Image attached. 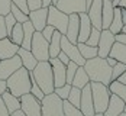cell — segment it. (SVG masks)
Segmentation results:
<instances>
[{"mask_svg": "<svg viewBox=\"0 0 126 116\" xmlns=\"http://www.w3.org/2000/svg\"><path fill=\"white\" fill-rule=\"evenodd\" d=\"M86 73L90 77V81L101 83L104 86H109L112 81V67L107 64L106 58L94 57L91 60H87L83 65Z\"/></svg>", "mask_w": 126, "mask_h": 116, "instance_id": "cell-1", "label": "cell"}, {"mask_svg": "<svg viewBox=\"0 0 126 116\" xmlns=\"http://www.w3.org/2000/svg\"><path fill=\"white\" fill-rule=\"evenodd\" d=\"M6 84L7 91L16 97H22L26 93H31V73L25 67H20L6 80Z\"/></svg>", "mask_w": 126, "mask_h": 116, "instance_id": "cell-2", "label": "cell"}, {"mask_svg": "<svg viewBox=\"0 0 126 116\" xmlns=\"http://www.w3.org/2000/svg\"><path fill=\"white\" fill-rule=\"evenodd\" d=\"M31 74L35 78L36 84L41 87V90L44 91V94L54 93L55 86H54L52 67H51L49 61H38L36 67L33 68V71H31Z\"/></svg>", "mask_w": 126, "mask_h": 116, "instance_id": "cell-3", "label": "cell"}, {"mask_svg": "<svg viewBox=\"0 0 126 116\" xmlns=\"http://www.w3.org/2000/svg\"><path fill=\"white\" fill-rule=\"evenodd\" d=\"M90 87H91L94 112L96 113H103L107 109V104H109L112 93H110L107 86H104L101 83H96V81H90Z\"/></svg>", "mask_w": 126, "mask_h": 116, "instance_id": "cell-4", "label": "cell"}, {"mask_svg": "<svg viewBox=\"0 0 126 116\" xmlns=\"http://www.w3.org/2000/svg\"><path fill=\"white\" fill-rule=\"evenodd\" d=\"M42 116H65L64 115V100L60 99L55 93L45 94L41 100Z\"/></svg>", "mask_w": 126, "mask_h": 116, "instance_id": "cell-5", "label": "cell"}, {"mask_svg": "<svg viewBox=\"0 0 126 116\" xmlns=\"http://www.w3.org/2000/svg\"><path fill=\"white\" fill-rule=\"evenodd\" d=\"M31 52L38 61H48L49 60V42L42 36V33L35 31L32 44H31Z\"/></svg>", "mask_w": 126, "mask_h": 116, "instance_id": "cell-6", "label": "cell"}, {"mask_svg": "<svg viewBox=\"0 0 126 116\" xmlns=\"http://www.w3.org/2000/svg\"><path fill=\"white\" fill-rule=\"evenodd\" d=\"M47 23L55 28V31L61 32L63 35H65L67 32V26H68V15H65L64 12L58 10L55 6H49L48 7V19Z\"/></svg>", "mask_w": 126, "mask_h": 116, "instance_id": "cell-7", "label": "cell"}, {"mask_svg": "<svg viewBox=\"0 0 126 116\" xmlns=\"http://www.w3.org/2000/svg\"><path fill=\"white\" fill-rule=\"evenodd\" d=\"M20 99V110L26 116H42L41 112V100H38L33 94L26 93Z\"/></svg>", "mask_w": 126, "mask_h": 116, "instance_id": "cell-8", "label": "cell"}, {"mask_svg": "<svg viewBox=\"0 0 126 116\" xmlns=\"http://www.w3.org/2000/svg\"><path fill=\"white\" fill-rule=\"evenodd\" d=\"M58 10L64 12L65 15H73V13H87L86 7V0H58L57 6Z\"/></svg>", "mask_w": 126, "mask_h": 116, "instance_id": "cell-9", "label": "cell"}, {"mask_svg": "<svg viewBox=\"0 0 126 116\" xmlns=\"http://www.w3.org/2000/svg\"><path fill=\"white\" fill-rule=\"evenodd\" d=\"M61 51L65 52L67 55H68V58H70V61H73V63H76L77 65H84L86 64V60L81 57V54L78 51V48H77V44H73V42H70L65 35L61 36Z\"/></svg>", "mask_w": 126, "mask_h": 116, "instance_id": "cell-10", "label": "cell"}, {"mask_svg": "<svg viewBox=\"0 0 126 116\" xmlns=\"http://www.w3.org/2000/svg\"><path fill=\"white\" fill-rule=\"evenodd\" d=\"M20 67H22V60H20V57L17 54L12 58L1 60L0 61V80H7Z\"/></svg>", "mask_w": 126, "mask_h": 116, "instance_id": "cell-11", "label": "cell"}, {"mask_svg": "<svg viewBox=\"0 0 126 116\" xmlns=\"http://www.w3.org/2000/svg\"><path fill=\"white\" fill-rule=\"evenodd\" d=\"M114 42H116V39H114L113 33H112L109 29H101L100 41H99V44H97V50H99L97 57H100V58H107Z\"/></svg>", "mask_w": 126, "mask_h": 116, "instance_id": "cell-12", "label": "cell"}, {"mask_svg": "<svg viewBox=\"0 0 126 116\" xmlns=\"http://www.w3.org/2000/svg\"><path fill=\"white\" fill-rule=\"evenodd\" d=\"M51 67H52V76H54V86L61 87L67 84V65H64L58 58H49Z\"/></svg>", "mask_w": 126, "mask_h": 116, "instance_id": "cell-13", "label": "cell"}, {"mask_svg": "<svg viewBox=\"0 0 126 116\" xmlns=\"http://www.w3.org/2000/svg\"><path fill=\"white\" fill-rule=\"evenodd\" d=\"M80 110L84 116H94V104H93V96H91V87L87 84L81 89V100H80Z\"/></svg>", "mask_w": 126, "mask_h": 116, "instance_id": "cell-14", "label": "cell"}, {"mask_svg": "<svg viewBox=\"0 0 126 116\" xmlns=\"http://www.w3.org/2000/svg\"><path fill=\"white\" fill-rule=\"evenodd\" d=\"M47 19H48V7H39L36 10H31L29 12V20L33 25L35 31H38V32H41L45 26L48 25Z\"/></svg>", "mask_w": 126, "mask_h": 116, "instance_id": "cell-15", "label": "cell"}, {"mask_svg": "<svg viewBox=\"0 0 126 116\" xmlns=\"http://www.w3.org/2000/svg\"><path fill=\"white\" fill-rule=\"evenodd\" d=\"M78 32H80V16H78V13L68 15V26H67V32H65L67 39L73 44H77Z\"/></svg>", "mask_w": 126, "mask_h": 116, "instance_id": "cell-16", "label": "cell"}, {"mask_svg": "<svg viewBox=\"0 0 126 116\" xmlns=\"http://www.w3.org/2000/svg\"><path fill=\"white\" fill-rule=\"evenodd\" d=\"M101 10H103V0H93L91 6L88 7L87 15L93 28H97L101 31Z\"/></svg>", "mask_w": 126, "mask_h": 116, "instance_id": "cell-17", "label": "cell"}, {"mask_svg": "<svg viewBox=\"0 0 126 116\" xmlns=\"http://www.w3.org/2000/svg\"><path fill=\"white\" fill-rule=\"evenodd\" d=\"M19 45H16V44H13L10 38H3L0 39V61L1 60H7V58H12L15 57L17 51H19Z\"/></svg>", "mask_w": 126, "mask_h": 116, "instance_id": "cell-18", "label": "cell"}, {"mask_svg": "<svg viewBox=\"0 0 126 116\" xmlns=\"http://www.w3.org/2000/svg\"><path fill=\"white\" fill-rule=\"evenodd\" d=\"M125 106H126L125 102L119 96L110 94V100H109V104H107V109L103 112V115L104 116H119L123 112Z\"/></svg>", "mask_w": 126, "mask_h": 116, "instance_id": "cell-19", "label": "cell"}, {"mask_svg": "<svg viewBox=\"0 0 126 116\" xmlns=\"http://www.w3.org/2000/svg\"><path fill=\"white\" fill-rule=\"evenodd\" d=\"M114 6L112 0H103V10H101V29H109L113 20Z\"/></svg>", "mask_w": 126, "mask_h": 116, "instance_id": "cell-20", "label": "cell"}, {"mask_svg": "<svg viewBox=\"0 0 126 116\" xmlns=\"http://www.w3.org/2000/svg\"><path fill=\"white\" fill-rule=\"evenodd\" d=\"M80 32H78V41L77 42H86L87 38L90 36V32H91V22H90V17H88L87 13H80Z\"/></svg>", "mask_w": 126, "mask_h": 116, "instance_id": "cell-21", "label": "cell"}, {"mask_svg": "<svg viewBox=\"0 0 126 116\" xmlns=\"http://www.w3.org/2000/svg\"><path fill=\"white\" fill-rule=\"evenodd\" d=\"M17 55H19V57H20V60H22V67H25L29 73H31V71H33V68H35L36 64H38V60L33 57V54L29 51V50L19 48Z\"/></svg>", "mask_w": 126, "mask_h": 116, "instance_id": "cell-22", "label": "cell"}, {"mask_svg": "<svg viewBox=\"0 0 126 116\" xmlns=\"http://www.w3.org/2000/svg\"><path fill=\"white\" fill-rule=\"evenodd\" d=\"M1 99H3V102H4V104H6V109H7L9 115H13L16 110L20 109V99L16 97V96H13L10 91L6 90L3 94H1Z\"/></svg>", "mask_w": 126, "mask_h": 116, "instance_id": "cell-23", "label": "cell"}, {"mask_svg": "<svg viewBox=\"0 0 126 116\" xmlns=\"http://www.w3.org/2000/svg\"><path fill=\"white\" fill-rule=\"evenodd\" d=\"M22 26H23V41L20 44V48L31 51V44H32V38H33V33H35V28L31 23V20L22 23Z\"/></svg>", "mask_w": 126, "mask_h": 116, "instance_id": "cell-24", "label": "cell"}, {"mask_svg": "<svg viewBox=\"0 0 126 116\" xmlns=\"http://www.w3.org/2000/svg\"><path fill=\"white\" fill-rule=\"evenodd\" d=\"M87 84H90V77H88V74L86 73L84 67L81 65V67L77 68V73H76V76H74V78H73L71 86L73 87H77V89H83Z\"/></svg>", "mask_w": 126, "mask_h": 116, "instance_id": "cell-25", "label": "cell"}, {"mask_svg": "<svg viewBox=\"0 0 126 116\" xmlns=\"http://www.w3.org/2000/svg\"><path fill=\"white\" fill-rule=\"evenodd\" d=\"M109 57L114 58L117 63L126 64V45L120 44V42H114L113 47H112V50H110Z\"/></svg>", "mask_w": 126, "mask_h": 116, "instance_id": "cell-26", "label": "cell"}, {"mask_svg": "<svg viewBox=\"0 0 126 116\" xmlns=\"http://www.w3.org/2000/svg\"><path fill=\"white\" fill-rule=\"evenodd\" d=\"M61 36L63 33L55 31L52 38L49 41V58H57L58 54L61 52Z\"/></svg>", "mask_w": 126, "mask_h": 116, "instance_id": "cell-27", "label": "cell"}, {"mask_svg": "<svg viewBox=\"0 0 126 116\" xmlns=\"http://www.w3.org/2000/svg\"><path fill=\"white\" fill-rule=\"evenodd\" d=\"M122 28H123V20H122V9L117 6L114 7V15H113V20L109 26V31L113 33V35H117L122 32Z\"/></svg>", "mask_w": 126, "mask_h": 116, "instance_id": "cell-28", "label": "cell"}, {"mask_svg": "<svg viewBox=\"0 0 126 116\" xmlns=\"http://www.w3.org/2000/svg\"><path fill=\"white\" fill-rule=\"evenodd\" d=\"M77 48H78L81 57H83L86 61L94 58V57H97V54H99L97 47H90V45H87L86 42H77Z\"/></svg>", "mask_w": 126, "mask_h": 116, "instance_id": "cell-29", "label": "cell"}, {"mask_svg": "<svg viewBox=\"0 0 126 116\" xmlns=\"http://www.w3.org/2000/svg\"><path fill=\"white\" fill-rule=\"evenodd\" d=\"M109 87V90L112 94H116V96H119L126 104V86L125 84H122V83H119L117 80H112L110 81V84L107 86Z\"/></svg>", "mask_w": 126, "mask_h": 116, "instance_id": "cell-30", "label": "cell"}, {"mask_svg": "<svg viewBox=\"0 0 126 116\" xmlns=\"http://www.w3.org/2000/svg\"><path fill=\"white\" fill-rule=\"evenodd\" d=\"M10 41H12L13 44H16V45H19L20 47V44H22V41H23V26L22 23H16V25L13 26L12 29V33H10Z\"/></svg>", "mask_w": 126, "mask_h": 116, "instance_id": "cell-31", "label": "cell"}, {"mask_svg": "<svg viewBox=\"0 0 126 116\" xmlns=\"http://www.w3.org/2000/svg\"><path fill=\"white\" fill-rule=\"evenodd\" d=\"M73 106H76L80 109V100H81V89H77V87H73L71 86V90H70V94H68V99H67Z\"/></svg>", "mask_w": 126, "mask_h": 116, "instance_id": "cell-32", "label": "cell"}, {"mask_svg": "<svg viewBox=\"0 0 126 116\" xmlns=\"http://www.w3.org/2000/svg\"><path fill=\"white\" fill-rule=\"evenodd\" d=\"M10 13L13 15V17L16 19V22H19V23H25V22L29 20V15L23 13L17 6H15L13 3H12V7H10Z\"/></svg>", "mask_w": 126, "mask_h": 116, "instance_id": "cell-33", "label": "cell"}, {"mask_svg": "<svg viewBox=\"0 0 126 116\" xmlns=\"http://www.w3.org/2000/svg\"><path fill=\"white\" fill-rule=\"evenodd\" d=\"M64 115L65 116H84V113L70 103L68 100H64Z\"/></svg>", "mask_w": 126, "mask_h": 116, "instance_id": "cell-34", "label": "cell"}, {"mask_svg": "<svg viewBox=\"0 0 126 116\" xmlns=\"http://www.w3.org/2000/svg\"><path fill=\"white\" fill-rule=\"evenodd\" d=\"M100 33H101L100 29H97V28H91L90 36L87 38L86 44L90 45V47H97V44H99V41H100Z\"/></svg>", "mask_w": 126, "mask_h": 116, "instance_id": "cell-35", "label": "cell"}, {"mask_svg": "<svg viewBox=\"0 0 126 116\" xmlns=\"http://www.w3.org/2000/svg\"><path fill=\"white\" fill-rule=\"evenodd\" d=\"M31 94H33L38 100H42L45 97L44 91L41 90V87L36 84V81H35V78L32 77V74H31Z\"/></svg>", "mask_w": 126, "mask_h": 116, "instance_id": "cell-36", "label": "cell"}, {"mask_svg": "<svg viewBox=\"0 0 126 116\" xmlns=\"http://www.w3.org/2000/svg\"><path fill=\"white\" fill-rule=\"evenodd\" d=\"M70 90H71V84H64L61 87H55L54 93H55L60 99L67 100V99H68V94H70Z\"/></svg>", "mask_w": 126, "mask_h": 116, "instance_id": "cell-37", "label": "cell"}, {"mask_svg": "<svg viewBox=\"0 0 126 116\" xmlns=\"http://www.w3.org/2000/svg\"><path fill=\"white\" fill-rule=\"evenodd\" d=\"M78 67H80V65H77L76 63H73V61L68 63V65H67V84H71V83H73V78L76 76Z\"/></svg>", "mask_w": 126, "mask_h": 116, "instance_id": "cell-38", "label": "cell"}, {"mask_svg": "<svg viewBox=\"0 0 126 116\" xmlns=\"http://www.w3.org/2000/svg\"><path fill=\"white\" fill-rule=\"evenodd\" d=\"M4 23H6V32H7V38H9V36H10V33H12L13 26L16 25L17 22H16V19L13 17L12 13H9V15H6V16H4Z\"/></svg>", "mask_w": 126, "mask_h": 116, "instance_id": "cell-39", "label": "cell"}, {"mask_svg": "<svg viewBox=\"0 0 126 116\" xmlns=\"http://www.w3.org/2000/svg\"><path fill=\"white\" fill-rule=\"evenodd\" d=\"M126 71V64L123 63H116L113 68H112V80H117V77H120L122 73Z\"/></svg>", "mask_w": 126, "mask_h": 116, "instance_id": "cell-40", "label": "cell"}, {"mask_svg": "<svg viewBox=\"0 0 126 116\" xmlns=\"http://www.w3.org/2000/svg\"><path fill=\"white\" fill-rule=\"evenodd\" d=\"M12 0H0V16H6L10 13Z\"/></svg>", "mask_w": 126, "mask_h": 116, "instance_id": "cell-41", "label": "cell"}, {"mask_svg": "<svg viewBox=\"0 0 126 116\" xmlns=\"http://www.w3.org/2000/svg\"><path fill=\"white\" fill-rule=\"evenodd\" d=\"M54 32H55V28L54 26H51V25H47L42 31H41V33H42V36L47 39L48 42L51 41V38H52V35H54Z\"/></svg>", "mask_w": 126, "mask_h": 116, "instance_id": "cell-42", "label": "cell"}, {"mask_svg": "<svg viewBox=\"0 0 126 116\" xmlns=\"http://www.w3.org/2000/svg\"><path fill=\"white\" fill-rule=\"evenodd\" d=\"M12 3L15 4V6H17L23 13L29 15L31 10H29V7H28V0H12Z\"/></svg>", "mask_w": 126, "mask_h": 116, "instance_id": "cell-43", "label": "cell"}, {"mask_svg": "<svg viewBox=\"0 0 126 116\" xmlns=\"http://www.w3.org/2000/svg\"><path fill=\"white\" fill-rule=\"evenodd\" d=\"M28 7H29V10H36L39 7H42V1L41 0H28Z\"/></svg>", "mask_w": 126, "mask_h": 116, "instance_id": "cell-44", "label": "cell"}, {"mask_svg": "<svg viewBox=\"0 0 126 116\" xmlns=\"http://www.w3.org/2000/svg\"><path fill=\"white\" fill-rule=\"evenodd\" d=\"M7 32H6V23H4V16H0V39L6 38Z\"/></svg>", "mask_w": 126, "mask_h": 116, "instance_id": "cell-45", "label": "cell"}, {"mask_svg": "<svg viewBox=\"0 0 126 116\" xmlns=\"http://www.w3.org/2000/svg\"><path fill=\"white\" fill-rule=\"evenodd\" d=\"M57 58H58V60H60V61H61L64 65H68V63H70V58H68V55H67L65 52H63V51L58 54V57H57Z\"/></svg>", "mask_w": 126, "mask_h": 116, "instance_id": "cell-46", "label": "cell"}, {"mask_svg": "<svg viewBox=\"0 0 126 116\" xmlns=\"http://www.w3.org/2000/svg\"><path fill=\"white\" fill-rule=\"evenodd\" d=\"M0 116H10L9 112H7V109H6V104H4V102H3L1 96H0Z\"/></svg>", "mask_w": 126, "mask_h": 116, "instance_id": "cell-47", "label": "cell"}, {"mask_svg": "<svg viewBox=\"0 0 126 116\" xmlns=\"http://www.w3.org/2000/svg\"><path fill=\"white\" fill-rule=\"evenodd\" d=\"M114 39H116V42H120V44L126 45V33H123V32H120V33L114 35Z\"/></svg>", "mask_w": 126, "mask_h": 116, "instance_id": "cell-48", "label": "cell"}, {"mask_svg": "<svg viewBox=\"0 0 126 116\" xmlns=\"http://www.w3.org/2000/svg\"><path fill=\"white\" fill-rule=\"evenodd\" d=\"M7 90V84H6V80H0V96Z\"/></svg>", "mask_w": 126, "mask_h": 116, "instance_id": "cell-49", "label": "cell"}, {"mask_svg": "<svg viewBox=\"0 0 126 116\" xmlns=\"http://www.w3.org/2000/svg\"><path fill=\"white\" fill-rule=\"evenodd\" d=\"M117 81H119V83H122V84H125V86H126V71H125V73H122V74H120V77H117Z\"/></svg>", "mask_w": 126, "mask_h": 116, "instance_id": "cell-50", "label": "cell"}, {"mask_svg": "<svg viewBox=\"0 0 126 116\" xmlns=\"http://www.w3.org/2000/svg\"><path fill=\"white\" fill-rule=\"evenodd\" d=\"M106 61H107V64L110 65L112 68H113L114 65H116V63H117V61H116L114 58H112V57H107V58H106Z\"/></svg>", "mask_w": 126, "mask_h": 116, "instance_id": "cell-51", "label": "cell"}, {"mask_svg": "<svg viewBox=\"0 0 126 116\" xmlns=\"http://www.w3.org/2000/svg\"><path fill=\"white\" fill-rule=\"evenodd\" d=\"M42 1V7H49L52 4V0H41Z\"/></svg>", "mask_w": 126, "mask_h": 116, "instance_id": "cell-52", "label": "cell"}, {"mask_svg": "<svg viewBox=\"0 0 126 116\" xmlns=\"http://www.w3.org/2000/svg\"><path fill=\"white\" fill-rule=\"evenodd\" d=\"M122 20H123V25H126V9H122Z\"/></svg>", "mask_w": 126, "mask_h": 116, "instance_id": "cell-53", "label": "cell"}, {"mask_svg": "<svg viewBox=\"0 0 126 116\" xmlns=\"http://www.w3.org/2000/svg\"><path fill=\"white\" fill-rule=\"evenodd\" d=\"M10 116H26V115L22 112V110H20V109H19V110H16V112H15L13 115H10Z\"/></svg>", "mask_w": 126, "mask_h": 116, "instance_id": "cell-54", "label": "cell"}, {"mask_svg": "<svg viewBox=\"0 0 126 116\" xmlns=\"http://www.w3.org/2000/svg\"><path fill=\"white\" fill-rule=\"evenodd\" d=\"M119 7L126 9V0H120V3H119Z\"/></svg>", "mask_w": 126, "mask_h": 116, "instance_id": "cell-55", "label": "cell"}, {"mask_svg": "<svg viewBox=\"0 0 126 116\" xmlns=\"http://www.w3.org/2000/svg\"><path fill=\"white\" fill-rule=\"evenodd\" d=\"M91 3H93V0H86V7H87V10H88V7L91 6Z\"/></svg>", "mask_w": 126, "mask_h": 116, "instance_id": "cell-56", "label": "cell"}, {"mask_svg": "<svg viewBox=\"0 0 126 116\" xmlns=\"http://www.w3.org/2000/svg\"><path fill=\"white\" fill-rule=\"evenodd\" d=\"M112 3H113L114 7H117V6H119V3H120V0H112Z\"/></svg>", "mask_w": 126, "mask_h": 116, "instance_id": "cell-57", "label": "cell"}, {"mask_svg": "<svg viewBox=\"0 0 126 116\" xmlns=\"http://www.w3.org/2000/svg\"><path fill=\"white\" fill-rule=\"evenodd\" d=\"M57 3H58V0H52V4L51 6H57Z\"/></svg>", "mask_w": 126, "mask_h": 116, "instance_id": "cell-58", "label": "cell"}, {"mask_svg": "<svg viewBox=\"0 0 126 116\" xmlns=\"http://www.w3.org/2000/svg\"><path fill=\"white\" fill-rule=\"evenodd\" d=\"M122 32H123V33H126V25H123V28H122Z\"/></svg>", "mask_w": 126, "mask_h": 116, "instance_id": "cell-59", "label": "cell"}, {"mask_svg": "<svg viewBox=\"0 0 126 116\" xmlns=\"http://www.w3.org/2000/svg\"><path fill=\"white\" fill-rule=\"evenodd\" d=\"M94 116H104V115H103V113H96Z\"/></svg>", "mask_w": 126, "mask_h": 116, "instance_id": "cell-60", "label": "cell"}, {"mask_svg": "<svg viewBox=\"0 0 126 116\" xmlns=\"http://www.w3.org/2000/svg\"><path fill=\"white\" fill-rule=\"evenodd\" d=\"M119 116H126V113H125V112H122V113H120Z\"/></svg>", "mask_w": 126, "mask_h": 116, "instance_id": "cell-61", "label": "cell"}, {"mask_svg": "<svg viewBox=\"0 0 126 116\" xmlns=\"http://www.w3.org/2000/svg\"><path fill=\"white\" fill-rule=\"evenodd\" d=\"M123 112H125V113H126V106H125V109H123Z\"/></svg>", "mask_w": 126, "mask_h": 116, "instance_id": "cell-62", "label": "cell"}]
</instances>
